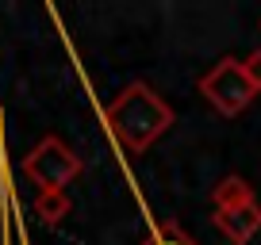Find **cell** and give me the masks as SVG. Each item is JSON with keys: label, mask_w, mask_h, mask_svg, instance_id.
I'll use <instances>...</instances> for the list:
<instances>
[{"label": "cell", "mask_w": 261, "mask_h": 245, "mask_svg": "<svg viewBox=\"0 0 261 245\" xmlns=\"http://www.w3.org/2000/svg\"><path fill=\"white\" fill-rule=\"evenodd\" d=\"M242 73H246V81L253 84V92H261V50H253L242 62Z\"/></svg>", "instance_id": "7"}, {"label": "cell", "mask_w": 261, "mask_h": 245, "mask_svg": "<svg viewBox=\"0 0 261 245\" xmlns=\"http://www.w3.org/2000/svg\"><path fill=\"white\" fill-rule=\"evenodd\" d=\"M142 245H200V241L188 237L185 230H180V222H162V226H158Z\"/></svg>", "instance_id": "6"}, {"label": "cell", "mask_w": 261, "mask_h": 245, "mask_svg": "<svg viewBox=\"0 0 261 245\" xmlns=\"http://www.w3.org/2000/svg\"><path fill=\"white\" fill-rule=\"evenodd\" d=\"M35 211H39L46 222H62V215L69 211V199H65V192H39Z\"/></svg>", "instance_id": "5"}, {"label": "cell", "mask_w": 261, "mask_h": 245, "mask_svg": "<svg viewBox=\"0 0 261 245\" xmlns=\"http://www.w3.org/2000/svg\"><path fill=\"white\" fill-rule=\"evenodd\" d=\"M215 230L234 245H246L261 230V203L242 176H227L215 188Z\"/></svg>", "instance_id": "2"}, {"label": "cell", "mask_w": 261, "mask_h": 245, "mask_svg": "<svg viewBox=\"0 0 261 245\" xmlns=\"http://www.w3.org/2000/svg\"><path fill=\"white\" fill-rule=\"evenodd\" d=\"M104 122L127 154H146L173 127V107L146 81H135L104 107Z\"/></svg>", "instance_id": "1"}, {"label": "cell", "mask_w": 261, "mask_h": 245, "mask_svg": "<svg viewBox=\"0 0 261 245\" xmlns=\"http://www.w3.org/2000/svg\"><path fill=\"white\" fill-rule=\"evenodd\" d=\"M23 176L31 184H39V192H65V184H73L81 176V157L65 146L62 138L46 134L23 157Z\"/></svg>", "instance_id": "3"}, {"label": "cell", "mask_w": 261, "mask_h": 245, "mask_svg": "<svg viewBox=\"0 0 261 245\" xmlns=\"http://www.w3.org/2000/svg\"><path fill=\"white\" fill-rule=\"evenodd\" d=\"M200 92L207 96V104L219 115H242L246 107H250V100L257 96L253 84L246 81V73H242V62H234V57H219V62L200 77Z\"/></svg>", "instance_id": "4"}]
</instances>
